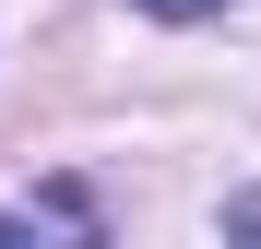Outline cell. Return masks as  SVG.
<instances>
[{
    "instance_id": "6da1fadb",
    "label": "cell",
    "mask_w": 261,
    "mask_h": 249,
    "mask_svg": "<svg viewBox=\"0 0 261 249\" xmlns=\"http://www.w3.org/2000/svg\"><path fill=\"white\" fill-rule=\"evenodd\" d=\"M0 249H95V202L48 190V214H12V202H0Z\"/></svg>"
},
{
    "instance_id": "7a4b0ae2",
    "label": "cell",
    "mask_w": 261,
    "mask_h": 249,
    "mask_svg": "<svg viewBox=\"0 0 261 249\" xmlns=\"http://www.w3.org/2000/svg\"><path fill=\"white\" fill-rule=\"evenodd\" d=\"M130 12H154V24H202V12H226V0H130Z\"/></svg>"
}]
</instances>
